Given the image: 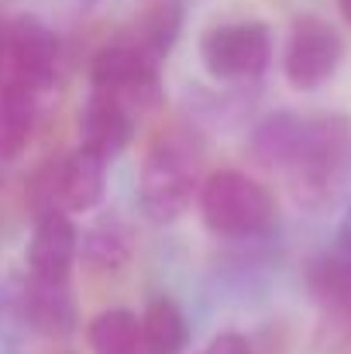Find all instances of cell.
<instances>
[{"mask_svg": "<svg viewBox=\"0 0 351 354\" xmlns=\"http://www.w3.org/2000/svg\"><path fill=\"white\" fill-rule=\"evenodd\" d=\"M204 183V145L193 127H169L152 138L138 169V210L152 224H172L197 203Z\"/></svg>", "mask_w": 351, "mask_h": 354, "instance_id": "cell-1", "label": "cell"}, {"mask_svg": "<svg viewBox=\"0 0 351 354\" xmlns=\"http://www.w3.org/2000/svg\"><path fill=\"white\" fill-rule=\"evenodd\" d=\"M300 207L324 214L341 203L351 189V118L348 114H314L307 118L303 141L282 172Z\"/></svg>", "mask_w": 351, "mask_h": 354, "instance_id": "cell-2", "label": "cell"}, {"mask_svg": "<svg viewBox=\"0 0 351 354\" xmlns=\"http://www.w3.org/2000/svg\"><path fill=\"white\" fill-rule=\"evenodd\" d=\"M204 227L228 244H265L279 231V203L272 189L244 169H214L197 193Z\"/></svg>", "mask_w": 351, "mask_h": 354, "instance_id": "cell-3", "label": "cell"}, {"mask_svg": "<svg viewBox=\"0 0 351 354\" xmlns=\"http://www.w3.org/2000/svg\"><path fill=\"white\" fill-rule=\"evenodd\" d=\"M107 165L100 155L87 151V148H73L45 165H38L28 179V203L31 214L38 210H66V214H93L107 193Z\"/></svg>", "mask_w": 351, "mask_h": 354, "instance_id": "cell-4", "label": "cell"}, {"mask_svg": "<svg viewBox=\"0 0 351 354\" xmlns=\"http://www.w3.org/2000/svg\"><path fill=\"white\" fill-rule=\"evenodd\" d=\"M272 28L258 17L210 24L200 35V62L217 83H258L272 66Z\"/></svg>", "mask_w": 351, "mask_h": 354, "instance_id": "cell-5", "label": "cell"}, {"mask_svg": "<svg viewBox=\"0 0 351 354\" xmlns=\"http://www.w3.org/2000/svg\"><path fill=\"white\" fill-rule=\"evenodd\" d=\"M345 59V38L338 24L321 14H300L289 24L282 45V76L296 93H314L334 80Z\"/></svg>", "mask_w": 351, "mask_h": 354, "instance_id": "cell-6", "label": "cell"}, {"mask_svg": "<svg viewBox=\"0 0 351 354\" xmlns=\"http://www.w3.org/2000/svg\"><path fill=\"white\" fill-rule=\"evenodd\" d=\"M159 69L162 62L152 59L127 31H120L107 45L97 48V55L90 59V86L93 90H111L120 100H127V107L141 111L162 100V86H159Z\"/></svg>", "mask_w": 351, "mask_h": 354, "instance_id": "cell-7", "label": "cell"}, {"mask_svg": "<svg viewBox=\"0 0 351 354\" xmlns=\"http://www.w3.org/2000/svg\"><path fill=\"white\" fill-rule=\"evenodd\" d=\"M59 76V35L38 14L3 21V80L42 93ZM0 80V83H3Z\"/></svg>", "mask_w": 351, "mask_h": 354, "instance_id": "cell-8", "label": "cell"}, {"mask_svg": "<svg viewBox=\"0 0 351 354\" xmlns=\"http://www.w3.org/2000/svg\"><path fill=\"white\" fill-rule=\"evenodd\" d=\"M80 261V227L66 210H38L24 248V272L42 282H69Z\"/></svg>", "mask_w": 351, "mask_h": 354, "instance_id": "cell-9", "label": "cell"}, {"mask_svg": "<svg viewBox=\"0 0 351 354\" xmlns=\"http://www.w3.org/2000/svg\"><path fill=\"white\" fill-rule=\"evenodd\" d=\"M134 111L127 107V100H120L111 90H93L87 93L76 131H80V148L100 155L104 162H114L117 155H124V148L134 141Z\"/></svg>", "mask_w": 351, "mask_h": 354, "instance_id": "cell-10", "label": "cell"}, {"mask_svg": "<svg viewBox=\"0 0 351 354\" xmlns=\"http://www.w3.org/2000/svg\"><path fill=\"white\" fill-rule=\"evenodd\" d=\"M303 286L321 313H351V231L338 227L334 241L307 261Z\"/></svg>", "mask_w": 351, "mask_h": 354, "instance_id": "cell-11", "label": "cell"}, {"mask_svg": "<svg viewBox=\"0 0 351 354\" xmlns=\"http://www.w3.org/2000/svg\"><path fill=\"white\" fill-rule=\"evenodd\" d=\"M307 131V118L296 111H269L248 127L244 138V155L251 165L269 169V172H286L300 141Z\"/></svg>", "mask_w": 351, "mask_h": 354, "instance_id": "cell-12", "label": "cell"}, {"mask_svg": "<svg viewBox=\"0 0 351 354\" xmlns=\"http://www.w3.org/2000/svg\"><path fill=\"white\" fill-rule=\"evenodd\" d=\"M24 303H28V327L31 337L45 341H69L80 327V310L73 299L69 282H42L24 272Z\"/></svg>", "mask_w": 351, "mask_h": 354, "instance_id": "cell-13", "label": "cell"}, {"mask_svg": "<svg viewBox=\"0 0 351 354\" xmlns=\"http://www.w3.org/2000/svg\"><path fill=\"white\" fill-rule=\"evenodd\" d=\"M131 258H134V231L117 210L97 214L80 234V261L93 275H117L127 268Z\"/></svg>", "mask_w": 351, "mask_h": 354, "instance_id": "cell-14", "label": "cell"}, {"mask_svg": "<svg viewBox=\"0 0 351 354\" xmlns=\"http://www.w3.org/2000/svg\"><path fill=\"white\" fill-rule=\"evenodd\" d=\"M38 93L17 83H0V162H17L38 127Z\"/></svg>", "mask_w": 351, "mask_h": 354, "instance_id": "cell-15", "label": "cell"}, {"mask_svg": "<svg viewBox=\"0 0 351 354\" xmlns=\"http://www.w3.org/2000/svg\"><path fill=\"white\" fill-rule=\"evenodd\" d=\"M141 317V348L145 354H186L190 348V324L183 306L172 296H152Z\"/></svg>", "mask_w": 351, "mask_h": 354, "instance_id": "cell-16", "label": "cell"}, {"mask_svg": "<svg viewBox=\"0 0 351 354\" xmlns=\"http://www.w3.org/2000/svg\"><path fill=\"white\" fill-rule=\"evenodd\" d=\"M87 351L90 354H145L141 348V317L131 306H104L87 320Z\"/></svg>", "mask_w": 351, "mask_h": 354, "instance_id": "cell-17", "label": "cell"}, {"mask_svg": "<svg viewBox=\"0 0 351 354\" xmlns=\"http://www.w3.org/2000/svg\"><path fill=\"white\" fill-rule=\"evenodd\" d=\"M183 21H186V14H183V3H179V0H155L152 7H145V10L134 17V24L127 28V35H131L152 59L165 62V59L172 55L179 35H183Z\"/></svg>", "mask_w": 351, "mask_h": 354, "instance_id": "cell-18", "label": "cell"}, {"mask_svg": "<svg viewBox=\"0 0 351 354\" xmlns=\"http://www.w3.org/2000/svg\"><path fill=\"white\" fill-rule=\"evenodd\" d=\"M24 286H28V279L17 272L0 282V344H7V348H21L31 337Z\"/></svg>", "mask_w": 351, "mask_h": 354, "instance_id": "cell-19", "label": "cell"}, {"mask_svg": "<svg viewBox=\"0 0 351 354\" xmlns=\"http://www.w3.org/2000/svg\"><path fill=\"white\" fill-rule=\"evenodd\" d=\"M197 354H255V348H251V341H248L244 334L221 330V334H214Z\"/></svg>", "mask_w": 351, "mask_h": 354, "instance_id": "cell-20", "label": "cell"}, {"mask_svg": "<svg viewBox=\"0 0 351 354\" xmlns=\"http://www.w3.org/2000/svg\"><path fill=\"white\" fill-rule=\"evenodd\" d=\"M338 14H341V17L351 24V0H338Z\"/></svg>", "mask_w": 351, "mask_h": 354, "instance_id": "cell-21", "label": "cell"}, {"mask_svg": "<svg viewBox=\"0 0 351 354\" xmlns=\"http://www.w3.org/2000/svg\"><path fill=\"white\" fill-rule=\"evenodd\" d=\"M0 80H3V21H0Z\"/></svg>", "mask_w": 351, "mask_h": 354, "instance_id": "cell-22", "label": "cell"}]
</instances>
